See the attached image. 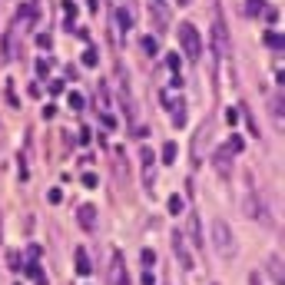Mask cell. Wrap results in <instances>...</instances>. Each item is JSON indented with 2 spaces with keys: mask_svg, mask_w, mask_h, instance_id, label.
Segmentation results:
<instances>
[{
  "mask_svg": "<svg viewBox=\"0 0 285 285\" xmlns=\"http://www.w3.org/2000/svg\"><path fill=\"white\" fill-rule=\"evenodd\" d=\"M96 3H100V0H86V10H96Z\"/></svg>",
  "mask_w": 285,
  "mask_h": 285,
  "instance_id": "cell-36",
  "label": "cell"
},
{
  "mask_svg": "<svg viewBox=\"0 0 285 285\" xmlns=\"http://www.w3.org/2000/svg\"><path fill=\"white\" fill-rule=\"evenodd\" d=\"M262 10H266V0H246V7H242L246 17H262Z\"/></svg>",
  "mask_w": 285,
  "mask_h": 285,
  "instance_id": "cell-13",
  "label": "cell"
},
{
  "mask_svg": "<svg viewBox=\"0 0 285 285\" xmlns=\"http://www.w3.org/2000/svg\"><path fill=\"white\" fill-rule=\"evenodd\" d=\"M262 14H266L268 23H275V20H279V10H275V7H272V10H262Z\"/></svg>",
  "mask_w": 285,
  "mask_h": 285,
  "instance_id": "cell-34",
  "label": "cell"
},
{
  "mask_svg": "<svg viewBox=\"0 0 285 285\" xmlns=\"http://www.w3.org/2000/svg\"><path fill=\"white\" fill-rule=\"evenodd\" d=\"M3 93H7V103H10V106H17V103H20L17 93H14V83H10V80H7V90H3Z\"/></svg>",
  "mask_w": 285,
  "mask_h": 285,
  "instance_id": "cell-27",
  "label": "cell"
},
{
  "mask_svg": "<svg viewBox=\"0 0 285 285\" xmlns=\"http://www.w3.org/2000/svg\"><path fill=\"white\" fill-rule=\"evenodd\" d=\"M76 219H80V226L86 229V232H93V229H96V206L83 202V206H80V212H76Z\"/></svg>",
  "mask_w": 285,
  "mask_h": 285,
  "instance_id": "cell-8",
  "label": "cell"
},
{
  "mask_svg": "<svg viewBox=\"0 0 285 285\" xmlns=\"http://www.w3.org/2000/svg\"><path fill=\"white\" fill-rule=\"evenodd\" d=\"M272 116H275V119H282V93L275 96V103H272Z\"/></svg>",
  "mask_w": 285,
  "mask_h": 285,
  "instance_id": "cell-28",
  "label": "cell"
},
{
  "mask_svg": "<svg viewBox=\"0 0 285 285\" xmlns=\"http://www.w3.org/2000/svg\"><path fill=\"white\" fill-rule=\"evenodd\" d=\"M80 60H83V67H96V50L93 47H86V53H83Z\"/></svg>",
  "mask_w": 285,
  "mask_h": 285,
  "instance_id": "cell-24",
  "label": "cell"
},
{
  "mask_svg": "<svg viewBox=\"0 0 285 285\" xmlns=\"http://www.w3.org/2000/svg\"><path fill=\"white\" fill-rule=\"evenodd\" d=\"M176 143H172V139H166V146H163V163H166V166H172V163H176Z\"/></svg>",
  "mask_w": 285,
  "mask_h": 285,
  "instance_id": "cell-16",
  "label": "cell"
},
{
  "mask_svg": "<svg viewBox=\"0 0 285 285\" xmlns=\"http://www.w3.org/2000/svg\"><path fill=\"white\" fill-rule=\"evenodd\" d=\"M116 23H119V34H130L133 30V17L126 7H116Z\"/></svg>",
  "mask_w": 285,
  "mask_h": 285,
  "instance_id": "cell-11",
  "label": "cell"
},
{
  "mask_svg": "<svg viewBox=\"0 0 285 285\" xmlns=\"http://www.w3.org/2000/svg\"><path fill=\"white\" fill-rule=\"evenodd\" d=\"M63 14H67V20L73 23V17H76V3L73 0H63Z\"/></svg>",
  "mask_w": 285,
  "mask_h": 285,
  "instance_id": "cell-25",
  "label": "cell"
},
{
  "mask_svg": "<svg viewBox=\"0 0 285 285\" xmlns=\"http://www.w3.org/2000/svg\"><path fill=\"white\" fill-rule=\"evenodd\" d=\"M189 239H192V246H202V232H199V219L196 216L189 219Z\"/></svg>",
  "mask_w": 285,
  "mask_h": 285,
  "instance_id": "cell-17",
  "label": "cell"
},
{
  "mask_svg": "<svg viewBox=\"0 0 285 285\" xmlns=\"http://www.w3.org/2000/svg\"><path fill=\"white\" fill-rule=\"evenodd\" d=\"M23 275H30V279H34L37 285H47V279H43V268H40L37 262H30V266L23 268Z\"/></svg>",
  "mask_w": 285,
  "mask_h": 285,
  "instance_id": "cell-15",
  "label": "cell"
},
{
  "mask_svg": "<svg viewBox=\"0 0 285 285\" xmlns=\"http://www.w3.org/2000/svg\"><path fill=\"white\" fill-rule=\"evenodd\" d=\"M80 183H83L86 189H96V186H100V176H96V172H83V176H80Z\"/></svg>",
  "mask_w": 285,
  "mask_h": 285,
  "instance_id": "cell-19",
  "label": "cell"
},
{
  "mask_svg": "<svg viewBox=\"0 0 285 285\" xmlns=\"http://www.w3.org/2000/svg\"><path fill=\"white\" fill-rule=\"evenodd\" d=\"M166 67L172 70V76H179V53H166Z\"/></svg>",
  "mask_w": 285,
  "mask_h": 285,
  "instance_id": "cell-22",
  "label": "cell"
},
{
  "mask_svg": "<svg viewBox=\"0 0 285 285\" xmlns=\"http://www.w3.org/2000/svg\"><path fill=\"white\" fill-rule=\"evenodd\" d=\"M212 50H216V57H222L229 50V34H226V23H222V17L212 20Z\"/></svg>",
  "mask_w": 285,
  "mask_h": 285,
  "instance_id": "cell-4",
  "label": "cell"
},
{
  "mask_svg": "<svg viewBox=\"0 0 285 285\" xmlns=\"http://www.w3.org/2000/svg\"><path fill=\"white\" fill-rule=\"evenodd\" d=\"M60 199H63V192H60V189H50V192H47V202H50V206H57Z\"/></svg>",
  "mask_w": 285,
  "mask_h": 285,
  "instance_id": "cell-29",
  "label": "cell"
},
{
  "mask_svg": "<svg viewBox=\"0 0 285 285\" xmlns=\"http://www.w3.org/2000/svg\"><path fill=\"white\" fill-rule=\"evenodd\" d=\"M179 43H183V50H186L189 60L202 57V34H199L192 23H179Z\"/></svg>",
  "mask_w": 285,
  "mask_h": 285,
  "instance_id": "cell-2",
  "label": "cell"
},
{
  "mask_svg": "<svg viewBox=\"0 0 285 285\" xmlns=\"http://www.w3.org/2000/svg\"><path fill=\"white\" fill-rule=\"evenodd\" d=\"M67 103H70V110H83V106H86L83 93H70V96H67Z\"/></svg>",
  "mask_w": 285,
  "mask_h": 285,
  "instance_id": "cell-20",
  "label": "cell"
},
{
  "mask_svg": "<svg viewBox=\"0 0 285 285\" xmlns=\"http://www.w3.org/2000/svg\"><path fill=\"white\" fill-rule=\"evenodd\" d=\"M110 282L113 285H130L126 262H123V252H119V249H113V255H110Z\"/></svg>",
  "mask_w": 285,
  "mask_h": 285,
  "instance_id": "cell-3",
  "label": "cell"
},
{
  "mask_svg": "<svg viewBox=\"0 0 285 285\" xmlns=\"http://www.w3.org/2000/svg\"><path fill=\"white\" fill-rule=\"evenodd\" d=\"M226 123L229 126H235V123H239V110H226Z\"/></svg>",
  "mask_w": 285,
  "mask_h": 285,
  "instance_id": "cell-33",
  "label": "cell"
},
{
  "mask_svg": "<svg viewBox=\"0 0 285 285\" xmlns=\"http://www.w3.org/2000/svg\"><path fill=\"white\" fill-rule=\"evenodd\" d=\"M219 150H222V152H226V156H229V159H232V156H239V152L246 150V139H242V136H235V133H232V136H229V139H226V143L219 146Z\"/></svg>",
  "mask_w": 285,
  "mask_h": 285,
  "instance_id": "cell-9",
  "label": "cell"
},
{
  "mask_svg": "<svg viewBox=\"0 0 285 285\" xmlns=\"http://www.w3.org/2000/svg\"><path fill=\"white\" fill-rule=\"evenodd\" d=\"M262 43H266L268 50H282V34L279 30H268L266 37H262Z\"/></svg>",
  "mask_w": 285,
  "mask_h": 285,
  "instance_id": "cell-14",
  "label": "cell"
},
{
  "mask_svg": "<svg viewBox=\"0 0 285 285\" xmlns=\"http://www.w3.org/2000/svg\"><path fill=\"white\" fill-rule=\"evenodd\" d=\"M166 209H169L172 216H179V212H183V199H179V196H169V202H166Z\"/></svg>",
  "mask_w": 285,
  "mask_h": 285,
  "instance_id": "cell-21",
  "label": "cell"
},
{
  "mask_svg": "<svg viewBox=\"0 0 285 285\" xmlns=\"http://www.w3.org/2000/svg\"><path fill=\"white\" fill-rule=\"evenodd\" d=\"M139 47H143V53H150V57L159 53V43H156L152 37H143V40H139Z\"/></svg>",
  "mask_w": 285,
  "mask_h": 285,
  "instance_id": "cell-18",
  "label": "cell"
},
{
  "mask_svg": "<svg viewBox=\"0 0 285 285\" xmlns=\"http://www.w3.org/2000/svg\"><path fill=\"white\" fill-rule=\"evenodd\" d=\"M96 110H100V116H110V113H113L110 86H106V83H96Z\"/></svg>",
  "mask_w": 285,
  "mask_h": 285,
  "instance_id": "cell-7",
  "label": "cell"
},
{
  "mask_svg": "<svg viewBox=\"0 0 285 285\" xmlns=\"http://www.w3.org/2000/svg\"><path fill=\"white\" fill-rule=\"evenodd\" d=\"M139 163H143V172H146V179L152 183V150H150V146H143V150H139Z\"/></svg>",
  "mask_w": 285,
  "mask_h": 285,
  "instance_id": "cell-12",
  "label": "cell"
},
{
  "mask_svg": "<svg viewBox=\"0 0 285 285\" xmlns=\"http://www.w3.org/2000/svg\"><path fill=\"white\" fill-rule=\"evenodd\" d=\"M176 3H179V7H186V3H189V0H176Z\"/></svg>",
  "mask_w": 285,
  "mask_h": 285,
  "instance_id": "cell-37",
  "label": "cell"
},
{
  "mask_svg": "<svg viewBox=\"0 0 285 285\" xmlns=\"http://www.w3.org/2000/svg\"><path fill=\"white\" fill-rule=\"evenodd\" d=\"M209 235H212V249L216 252H222L226 259L235 255V235H232V226H229L226 219H212Z\"/></svg>",
  "mask_w": 285,
  "mask_h": 285,
  "instance_id": "cell-1",
  "label": "cell"
},
{
  "mask_svg": "<svg viewBox=\"0 0 285 285\" xmlns=\"http://www.w3.org/2000/svg\"><path fill=\"white\" fill-rule=\"evenodd\" d=\"M40 252H43V249H40L37 242H34V246L27 249V255H30V262H37V259H40Z\"/></svg>",
  "mask_w": 285,
  "mask_h": 285,
  "instance_id": "cell-32",
  "label": "cell"
},
{
  "mask_svg": "<svg viewBox=\"0 0 285 285\" xmlns=\"http://www.w3.org/2000/svg\"><path fill=\"white\" fill-rule=\"evenodd\" d=\"M37 47H40V50H50V47H53V37H50V34H40V37H37Z\"/></svg>",
  "mask_w": 285,
  "mask_h": 285,
  "instance_id": "cell-26",
  "label": "cell"
},
{
  "mask_svg": "<svg viewBox=\"0 0 285 285\" xmlns=\"http://www.w3.org/2000/svg\"><path fill=\"white\" fill-rule=\"evenodd\" d=\"M50 93H53V96L63 93V83H60V80H57V83H50Z\"/></svg>",
  "mask_w": 285,
  "mask_h": 285,
  "instance_id": "cell-35",
  "label": "cell"
},
{
  "mask_svg": "<svg viewBox=\"0 0 285 285\" xmlns=\"http://www.w3.org/2000/svg\"><path fill=\"white\" fill-rule=\"evenodd\" d=\"M37 73H40V76L50 73V60H37Z\"/></svg>",
  "mask_w": 285,
  "mask_h": 285,
  "instance_id": "cell-31",
  "label": "cell"
},
{
  "mask_svg": "<svg viewBox=\"0 0 285 285\" xmlns=\"http://www.w3.org/2000/svg\"><path fill=\"white\" fill-rule=\"evenodd\" d=\"M90 272H93V262H90V255H86V249H76V275H83V279H90Z\"/></svg>",
  "mask_w": 285,
  "mask_h": 285,
  "instance_id": "cell-10",
  "label": "cell"
},
{
  "mask_svg": "<svg viewBox=\"0 0 285 285\" xmlns=\"http://www.w3.org/2000/svg\"><path fill=\"white\" fill-rule=\"evenodd\" d=\"M7 262H10V268H14V272H20V268H23V266H20V255H17V252H10V255H7Z\"/></svg>",
  "mask_w": 285,
  "mask_h": 285,
  "instance_id": "cell-30",
  "label": "cell"
},
{
  "mask_svg": "<svg viewBox=\"0 0 285 285\" xmlns=\"http://www.w3.org/2000/svg\"><path fill=\"white\" fill-rule=\"evenodd\" d=\"M163 103L172 110V123L183 130V126H186V103H183L179 96H169V93H163Z\"/></svg>",
  "mask_w": 285,
  "mask_h": 285,
  "instance_id": "cell-6",
  "label": "cell"
},
{
  "mask_svg": "<svg viewBox=\"0 0 285 285\" xmlns=\"http://www.w3.org/2000/svg\"><path fill=\"white\" fill-rule=\"evenodd\" d=\"M272 275H275V285H282V259L279 255L272 259Z\"/></svg>",
  "mask_w": 285,
  "mask_h": 285,
  "instance_id": "cell-23",
  "label": "cell"
},
{
  "mask_svg": "<svg viewBox=\"0 0 285 285\" xmlns=\"http://www.w3.org/2000/svg\"><path fill=\"white\" fill-rule=\"evenodd\" d=\"M172 252H176V259H179L183 268H192V255H189V249H186V235L179 229L172 232Z\"/></svg>",
  "mask_w": 285,
  "mask_h": 285,
  "instance_id": "cell-5",
  "label": "cell"
}]
</instances>
